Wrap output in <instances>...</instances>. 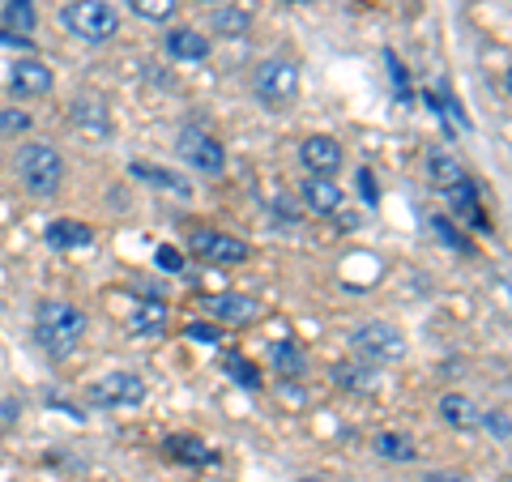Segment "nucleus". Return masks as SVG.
<instances>
[{"instance_id":"ddd939ff","label":"nucleus","mask_w":512,"mask_h":482,"mask_svg":"<svg viewBox=\"0 0 512 482\" xmlns=\"http://www.w3.org/2000/svg\"><path fill=\"white\" fill-rule=\"evenodd\" d=\"M303 205H308L312 214L329 218V214L342 210V188L333 180H325V175H308V180H303Z\"/></svg>"},{"instance_id":"4c0bfd02","label":"nucleus","mask_w":512,"mask_h":482,"mask_svg":"<svg viewBox=\"0 0 512 482\" xmlns=\"http://www.w3.org/2000/svg\"><path fill=\"white\" fill-rule=\"evenodd\" d=\"M299 482H325V478H299Z\"/></svg>"},{"instance_id":"f8f14e48","label":"nucleus","mask_w":512,"mask_h":482,"mask_svg":"<svg viewBox=\"0 0 512 482\" xmlns=\"http://www.w3.org/2000/svg\"><path fill=\"white\" fill-rule=\"evenodd\" d=\"M167 47V56L171 60H180V64H201V60H210V39L201 35V30H171V35L163 39Z\"/></svg>"},{"instance_id":"1a4fd4ad","label":"nucleus","mask_w":512,"mask_h":482,"mask_svg":"<svg viewBox=\"0 0 512 482\" xmlns=\"http://www.w3.org/2000/svg\"><path fill=\"white\" fill-rule=\"evenodd\" d=\"M299 158H303V167H308L312 175H325V180H333V175L342 171V163H346L342 141H333V137H325V133H316V137L303 141Z\"/></svg>"},{"instance_id":"473e14b6","label":"nucleus","mask_w":512,"mask_h":482,"mask_svg":"<svg viewBox=\"0 0 512 482\" xmlns=\"http://www.w3.org/2000/svg\"><path fill=\"white\" fill-rule=\"evenodd\" d=\"M30 111H0V133H26Z\"/></svg>"},{"instance_id":"423d86ee","label":"nucleus","mask_w":512,"mask_h":482,"mask_svg":"<svg viewBox=\"0 0 512 482\" xmlns=\"http://www.w3.org/2000/svg\"><path fill=\"white\" fill-rule=\"evenodd\" d=\"M86 401L99 410H120V406H141L146 401V380L137 372H111L103 380H94L86 389Z\"/></svg>"},{"instance_id":"2eb2a0df","label":"nucleus","mask_w":512,"mask_h":482,"mask_svg":"<svg viewBox=\"0 0 512 482\" xmlns=\"http://www.w3.org/2000/svg\"><path fill=\"white\" fill-rule=\"evenodd\" d=\"M427 180H431V188L448 192V188H457L461 180H470V175H466V167H461V158L444 154V150H431L427 154Z\"/></svg>"},{"instance_id":"c9c22d12","label":"nucleus","mask_w":512,"mask_h":482,"mask_svg":"<svg viewBox=\"0 0 512 482\" xmlns=\"http://www.w3.org/2000/svg\"><path fill=\"white\" fill-rule=\"evenodd\" d=\"M0 47H18V52H30L26 35H13V30H0Z\"/></svg>"},{"instance_id":"7ed1b4c3","label":"nucleus","mask_w":512,"mask_h":482,"mask_svg":"<svg viewBox=\"0 0 512 482\" xmlns=\"http://www.w3.org/2000/svg\"><path fill=\"white\" fill-rule=\"evenodd\" d=\"M18 180L30 197H52L64 184V158L56 146H43V141H30L18 150Z\"/></svg>"},{"instance_id":"4468645a","label":"nucleus","mask_w":512,"mask_h":482,"mask_svg":"<svg viewBox=\"0 0 512 482\" xmlns=\"http://www.w3.org/2000/svg\"><path fill=\"white\" fill-rule=\"evenodd\" d=\"M43 239H47V244H52V248H60V252H73V248H90V244H94V231L86 227V222L56 218V222H47Z\"/></svg>"},{"instance_id":"cd10ccee","label":"nucleus","mask_w":512,"mask_h":482,"mask_svg":"<svg viewBox=\"0 0 512 482\" xmlns=\"http://www.w3.org/2000/svg\"><path fill=\"white\" fill-rule=\"evenodd\" d=\"M214 30L222 39L227 35H244L248 30V13H239V9H214Z\"/></svg>"},{"instance_id":"5701e85b","label":"nucleus","mask_w":512,"mask_h":482,"mask_svg":"<svg viewBox=\"0 0 512 482\" xmlns=\"http://www.w3.org/2000/svg\"><path fill=\"white\" fill-rule=\"evenodd\" d=\"M376 453L384 461H414V457H419V453H414V444L406 436H393V431H380V436H376Z\"/></svg>"},{"instance_id":"dca6fc26","label":"nucleus","mask_w":512,"mask_h":482,"mask_svg":"<svg viewBox=\"0 0 512 482\" xmlns=\"http://www.w3.org/2000/svg\"><path fill=\"white\" fill-rule=\"evenodd\" d=\"M448 197H453V214H457V218H470L478 231H487V227H491V218L483 214V201H478L474 180H461L457 188H448Z\"/></svg>"},{"instance_id":"0eeeda50","label":"nucleus","mask_w":512,"mask_h":482,"mask_svg":"<svg viewBox=\"0 0 512 482\" xmlns=\"http://www.w3.org/2000/svg\"><path fill=\"white\" fill-rule=\"evenodd\" d=\"M175 154L184 158L192 171L201 175H222L227 167V150H222V141H214L210 133H201V128H184L180 141H175Z\"/></svg>"},{"instance_id":"9b49d317","label":"nucleus","mask_w":512,"mask_h":482,"mask_svg":"<svg viewBox=\"0 0 512 482\" xmlns=\"http://www.w3.org/2000/svg\"><path fill=\"white\" fill-rule=\"evenodd\" d=\"M9 90L22 94V99H35V94L52 90V69L43 60H18L9 69Z\"/></svg>"},{"instance_id":"6e6552de","label":"nucleus","mask_w":512,"mask_h":482,"mask_svg":"<svg viewBox=\"0 0 512 482\" xmlns=\"http://www.w3.org/2000/svg\"><path fill=\"white\" fill-rule=\"evenodd\" d=\"M188 248L201 256V261H210V265H244L252 248L244 244V239H235V235H222V231H192L188 235Z\"/></svg>"},{"instance_id":"7c9ffc66","label":"nucleus","mask_w":512,"mask_h":482,"mask_svg":"<svg viewBox=\"0 0 512 482\" xmlns=\"http://www.w3.org/2000/svg\"><path fill=\"white\" fill-rule=\"evenodd\" d=\"M478 423H483V427H487V431H491V436L500 440V444H508V410H504V406H500V410L478 414Z\"/></svg>"},{"instance_id":"f03ea898","label":"nucleus","mask_w":512,"mask_h":482,"mask_svg":"<svg viewBox=\"0 0 512 482\" xmlns=\"http://www.w3.org/2000/svg\"><path fill=\"white\" fill-rule=\"evenodd\" d=\"M60 22L73 39L99 47L120 30V13H116V5H107V0H69V5L60 9Z\"/></svg>"},{"instance_id":"c756f323","label":"nucleus","mask_w":512,"mask_h":482,"mask_svg":"<svg viewBox=\"0 0 512 482\" xmlns=\"http://www.w3.org/2000/svg\"><path fill=\"white\" fill-rule=\"evenodd\" d=\"M333 376H338L342 389H367V380H372V372H367V367H355V363H338Z\"/></svg>"},{"instance_id":"a878e982","label":"nucleus","mask_w":512,"mask_h":482,"mask_svg":"<svg viewBox=\"0 0 512 482\" xmlns=\"http://www.w3.org/2000/svg\"><path fill=\"white\" fill-rule=\"evenodd\" d=\"M384 64H389V82H393V90H397V103L410 107V103H414V90H410V73H406V64L397 60L393 52H384Z\"/></svg>"},{"instance_id":"39448f33","label":"nucleus","mask_w":512,"mask_h":482,"mask_svg":"<svg viewBox=\"0 0 512 482\" xmlns=\"http://www.w3.org/2000/svg\"><path fill=\"white\" fill-rule=\"evenodd\" d=\"M350 346H355V355L363 363H397L406 355V337L402 329L384 325V320H372V325H363L355 337H350Z\"/></svg>"},{"instance_id":"b1692460","label":"nucleus","mask_w":512,"mask_h":482,"mask_svg":"<svg viewBox=\"0 0 512 482\" xmlns=\"http://www.w3.org/2000/svg\"><path fill=\"white\" fill-rule=\"evenodd\" d=\"M5 22L13 35H30L35 30V5L30 0H5Z\"/></svg>"},{"instance_id":"393cba45","label":"nucleus","mask_w":512,"mask_h":482,"mask_svg":"<svg viewBox=\"0 0 512 482\" xmlns=\"http://www.w3.org/2000/svg\"><path fill=\"white\" fill-rule=\"evenodd\" d=\"M128 5H133V13L146 22H171L175 9H180V0H128Z\"/></svg>"},{"instance_id":"72a5a7b5","label":"nucleus","mask_w":512,"mask_h":482,"mask_svg":"<svg viewBox=\"0 0 512 482\" xmlns=\"http://www.w3.org/2000/svg\"><path fill=\"white\" fill-rule=\"evenodd\" d=\"M359 192H363V201H367V210H376V201H380V192H376V180H372V171H359Z\"/></svg>"},{"instance_id":"58836bf2","label":"nucleus","mask_w":512,"mask_h":482,"mask_svg":"<svg viewBox=\"0 0 512 482\" xmlns=\"http://www.w3.org/2000/svg\"><path fill=\"white\" fill-rule=\"evenodd\" d=\"M201 5H214V0H201Z\"/></svg>"},{"instance_id":"f3484780","label":"nucleus","mask_w":512,"mask_h":482,"mask_svg":"<svg viewBox=\"0 0 512 482\" xmlns=\"http://www.w3.org/2000/svg\"><path fill=\"white\" fill-rule=\"evenodd\" d=\"M218 367H222V372H227L235 384H239V389H248V393H261V372H256V363L252 359H244V355H239V350H222V355H218Z\"/></svg>"},{"instance_id":"aec40b11","label":"nucleus","mask_w":512,"mask_h":482,"mask_svg":"<svg viewBox=\"0 0 512 482\" xmlns=\"http://www.w3.org/2000/svg\"><path fill=\"white\" fill-rule=\"evenodd\" d=\"M440 414H444L448 427H474V423H478L474 401H470L466 393H444V397H440Z\"/></svg>"},{"instance_id":"20e7f679","label":"nucleus","mask_w":512,"mask_h":482,"mask_svg":"<svg viewBox=\"0 0 512 482\" xmlns=\"http://www.w3.org/2000/svg\"><path fill=\"white\" fill-rule=\"evenodd\" d=\"M252 94L269 111L291 107L295 94H299V64L291 56H269V60H261V64H256V73H252Z\"/></svg>"},{"instance_id":"c85d7f7f","label":"nucleus","mask_w":512,"mask_h":482,"mask_svg":"<svg viewBox=\"0 0 512 482\" xmlns=\"http://www.w3.org/2000/svg\"><path fill=\"white\" fill-rule=\"evenodd\" d=\"M431 231H436V235L444 239V248H453V252H470L466 235H461V231H457V227H453V222H448L444 214H436V218H431Z\"/></svg>"},{"instance_id":"4be33fe9","label":"nucleus","mask_w":512,"mask_h":482,"mask_svg":"<svg viewBox=\"0 0 512 482\" xmlns=\"http://www.w3.org/2000/svg\"><path fill=\"white\" fill-rule=\"evenodd\" d=\"M137 333H158L167 325V303L163 299H154V303H141V308L133 312V320H128Z\"/></svg>"},{"instance_id":"412c9836","label":"nucleus","mask_w":512,"mask_h":482,"mask_svg":"<svg viewBox=\"0 0 512 482\" xmlns=\"http://www.w3.org/2000/svg\"><path fill=\"white\" fill-rule=\"evenodd\" d=\"M274 367H278V376H303L308 372V359H303V350L295 342H274Z\"/></svg>"},{"instance_id":"9d476101","label":"nucleus","mask_w":512,"mask_h":482,"mask_svg":"<svg viewBox=\"0 0 512 482\" xmlns=\"http://www.w3.org/2000/svg\"><path fill=\"white\" fill-rule=\"evenodd\" d=\"M205 308H210V316L218 325H252V320L261 316V303L248 299V295H231V291L205 299Z\"/></svg>"},{"instance_id":"a211bd4d","label":"nucleus","mask_w":512,"mask_h":482,"mask_svg":"<svg viewBox=\"0 0 512 482\" xmlns=\"http://www.w3.org/2000/svg\"><path fill=\"white\" fill-rule=\"evenodd\" d=\"M137 175L141 184H150V188H163V192H175V197H192V184L188 180H180L175 171H167V167H150V163H133L128 167Z\"/></svg>"},{"instance_id":"6ab92c4d","label":"nucleus","mask_w":512,"mask_h":482,"mask_svg":"<svg viewBox=\"0 0 512 482\" xmlns=\"http://www.w3.org/2000/svg\"><path fill=\"white\" fill-rule=\"evenodd\" d=\"M167 453L175 461H188V465H218V453L205 448L197 436H167Z\"/></svg>"},{"instance_id":"f257e3e1","label":"nucleus","mask_w":512,"mask_h":482,"mask_svg":"<svg viewBox=\"0 0 512 482\" xmlns=\"http://www.w3.org/2000/svg\"><path fill=\"white\" fill-rule=\"evenodd\" d=\"M86 337V312L73 303H43L35 316V342L47 359H69L77 342Z\"/></svg>"},{"instance_id":"f704fd0d","label":"nucleus","mask_w":512,"mask_h":482,"mask_svg":"<svg viewBox=\"0 0 512 482\" xmlns=\"http://www.w3.org/2000/svg\"><path fill=\"white\" fill-rule=\"evenodd\" d=\"M154 261H158V269H167V273H180L184 269V256L175 252V248H158Z\"/></svg>"},{"instance_id":"e433bc0d","label":"nucleus","mask_w":512,"mask_h":482,"mask_svg":"<svg viewBox=\"0 0 512 482\" xmlns=\"http://www.w3.org/2000/svg\"><path fill=\"white\" fill-rule=\"evenodd\" d=\"M427 482H470L466 474H427Z\"/></svg>"},{"instance_id":"2f4dec72","label":"nucleus","mask_w":512,"mask_h":482,"mask_svg":"<svg viewBox=\"0 0 512 482\" xmlns=\"http://www.w3.org/2000/svg\"><path fill=\"white\" fill-rule=\"evenodd\" d=\"M184 333H188V342H205V346L222 342V329H218V325H205V320H192Z\"/></svg>"},{"instance_id":"bb28decb","label":"nucleus","mask_w":512,"mask_h":482,"mask_svg":"<svg viewBox=\"0 0 512 482\" xmlns=\"http://www.w3.org/2000/svg\"><path fill=\"white\" fill-rule=\"evenodd\" d=\"M73 120H77V124H90L94 133H107V111L94 103V99H77V103H73Z\"/></svg>"}]
</instances>
